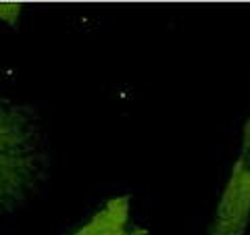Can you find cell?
<instances>
[{
  "instance_id": "obj_1",
  "label": "cell",
  "mask_w": 250,
  "mask_h": 235,
  "mask_svg": "<svg viewBox=\"0 0 250 235\" xmlns=\"http://www.w3.org/2000/svg\"><path fill=\"white\" fill-rule=\"evenodd\" d=\"M46 177L48 154L38 115L0 96V218L25 204Z\"/></svg>"
},
{
  "instance_id": "obj_2",
  "label": "cell",
  "mask_w": 250,
  "mask_h": 235,
  "mask_svg": "<svg viewBox=\"0 0 250 235\" xmlns=\"http://www.w3.org/2000/svg\"><path fill=\"white\" fill-rule=\"evenodd\" d=\"M250 225V115L242 131V148L231 167L207 235H246Z\"/></svg>"
},
{
  "instance_id": "obj_3",
  "label": "cell",
  "mask_w": 250,
  "mask_h": 235,
  "mask_svg": "<svg viewBox=\"0 0 250 235\" xmlns=\"http://www.w3.org/2000/svg\"><path fill=\"white\" fill-rule=\"evenodd\" d=\"M131 196L121 194L108 198L80 229L69 235H146L144 227L129 225Z\"/></svg>"
},
{
  "instance_id": "obj_4",
  "label": "cell",
  "mask_w": 250,
  "mask_h": 235,
  "mask_svg": "<svg viewBox=\"0 0 250 235\" xmlns=\"http://www.w3.org/2000/svg\"><path fill=\"white\" fill-rule=\"evenodd\" d=\"M21 4H0V21L2 23H11L13 27H17V21H19V15H21Z\"/></svg>"
}]
</instances>
